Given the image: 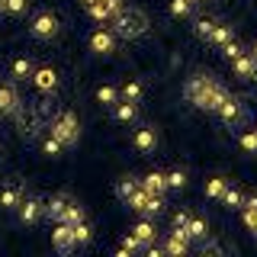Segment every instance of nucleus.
I'll return each instance as SVG.
<instances>
[{
    "label": "nucleus",
    "mask_w": 257,
    "mask_h": 257,
    "mask_svg": "<svg viewBox=\"0 0 257 257\" xmlns=\"http://www.w3.org/2000/svg\"><path fill=\"white\" fill-rule=\"evenodd\" d=\"M90 48L96 55H112L116 52V32L112 29H96L90 36Z\"/></svg>",
    "instance_id": "f8f14e48"
},
{
    "label": "nucleus",
    "mask_w": 257,
    "mask_h": 257,
    "mask_svg": "<svg viewBox=\"0 0 257 257\" xmlns=\"http://www.w3.org/2000/svg\"><path fill=\"white\" fill-rule=\"evenodd\" d=\"M251 55H254V58H257V45H254V52H251Z\"/></svg>",
    "instance_id": "a18cd8bd"
},
{
    "label": "nucleus",
    "mask_w": 257,
    "mask_h": 257,
    "mask_svg": "<svg viewBox=\"0 0 257 257\" xmlns=\"http://www.w3.org/2000/svg\"><path fill=\"white\" fill-rule=\"evenodd\" d=\"M222 203L228 206V209H241V206H244V196H241V190H238V187H225Z\"/></svg>",
    "instance_id": "bb28decb"
},
{
    "label": "nucleus",
    "mask_w": 257,
    "mask_h": 257,
    "mask_svg": "<svg viewBox=\"0 0 257 257\" xmlns=\"http://www.w3.org/2000/svg\"><path fill=\"white\" fill-rule=\"evenodd\" d=\"M135 190H139V183H135V180H132V177H122V180H119V183H116V196H119V199H122V203H125V199H128V196H132V193H135Z\"/></svg>",
    "instance_id": "c756f323"
},
{
    "label": "nucleus",
    "mask_w": 257,
    "mask_h": 257,
    "mask_svg": "<svg viewBox=\"0 0 257 257\" xmlns=\"http://www.w3.org/2000/svg\"><path fill=\"white\" fill-rule=\"evenodd\" d=\"M125 206H128V209H135V212H145V215H158V212H164V199H161L158 193L142 190V187L125 199Z\"/></svg>",
    "instance_id": "39448f33"
},
{
    "label": "nucleus",
    "mask_w": 257,
    "mask_h": 257,
    "mask_svg": "<svg viewBox=\"0 0 257 257\" xmlns=\"http://www.w3.org/2000/svg\"><path fill=\"white\" fill-rule=\"evenodd\" d=\"M84 4H87V7H90V4H93V0H84Z\"/></svg>",
    "instance_id": "de8ad7c7"
},
{
    "label": "nucleus",
    "mask_w": 257,
    "mask_h": 257,
    "mask_svg": "<svg viewBox=\"0 0 257 257\" xmlns=\"http://www.w3.org/2000/svg\"><path fill=\"white\" fill-rule=\"evenodd\" d=\"M142 96H145V87L139 80H125L122 90H119V100H128V103H142Z\"/></svg>",
    "instance_id": "4be33fe9"
},
{
    "label": "nucleus",
    "mask_w": 257,
    "mask_h": 257,
    "mask_svg": "<svg viewBox=\"0 0 257 257\" xmlns=\"http://www.w3.org/2000/svg\"><path fill=\"white\" fill-rule=\"evenodd\" d=\"M112 32H116V39H139L148 32V16H145L142 10H119L116 16H112Z\"/></svg>",
    "instance_id": "f03ea898"
},
{
    "label": "nucleus",
    "mask_w": 257,
    "mask_h": 257,
    "mask_svg": "<svg viewBox=\"0 0 257 257\" xmlns=\"http://www.w3.org/2000/svg\"><path fill=\"white\" fill-rule=\"evenodd\" d=\"M203 254H222V247L215 244V241H206L203 238Z\"/></svg>",
    "instance_id": "79ce46f5"
},
{
    "label": "nucleus",
    "mask_w": 257,
    "mask_h": 257,
    "mask_svg": "<svg viewBox=\"0 0 257 257\" xmlns=\"http://www.w3.org/2000/svg\"><path fill=\"white\" fill-rule=\"evenodd\" d=\"M64 206H68V199H64V196H52L48 203H42V215H48L52 222H61Z\"/></svg>",
    "instance_id": "412c9836"
},
{
    "label": "nucleus",
    "mask_w": 257,
    "mask_h": 257,
    "mask_svg": "<svg viewBox=\"0 0 257 257\" xmlns=\"http://www.w3.org/2000/svg\"><path fill=\"white\" fill-rule=\"evenodd\" d=\"M0 13H4V0H0Z\"/></svg>",
    "instance_id": "49530a36"
},
{
    "label": "nucleus",
    "mask_w": 257,
    "mask_h": 257,
    "mask_svg": "<svg viewBox=\"0 0 257 257\" xmlns=\"http://www.w3.org/2000/svg\"><path fill=\"white\" fill-rule=\"evenodd\" d=\"M193 29H196L199 39H206V42H209V36H212V29H215V20H209V16H206V20H196V26H193Z\"/></svg>",
    "instance_id": "e433bc0d"
},
{
    "label": "nucleus",
    "mask_w": 257,
    "mask_h": 257,
    "mask_svg": "<svg viewBox=\"0 0 257 257\" xmlns=\"http://www.w3.org/2000/svg\"><path fill=\"white\" fill-rule=\"evenodd\" d=\"M87 10H90L93 20H100V23H103V20H109V16H116L119 10H122V0H93Z\"/></svg>",
    "instance_id": "ddd939ff"
},
{
    "label": "nucleus",
    "mask_w": 257,
    "mask_h": 257,
    "mask_svg": "<svg viewBox=\"0 0 257 257\" xmlns=\"http://www.w3.org/2000/svg\"><path fill=\"white\" fill-rule=\"evenodd\" d=\"M20 199H23V190L16 187V183H4V187H0V209L13 212V209L20 206Z\"/></svg>",
    "instance_id": "2eb2a0df"
},
{
    "label": "nucleus",
    "mask_w": 257,
    "mask_h": 257,
    "mask_svg": "<svg viewBox=\"0 0 257 257\" xmlns=\"http://www.w3.org/2000/svg\"><path fill=\"white\" fill-rule=\"evenodd\" d=\"M58 29H61V20L55 13H48V10L39 13L36 20H32V26H29V32L36 39H55V36H58Z\"/></svg>",
    "instance_id": "6e6552de"
},
{
    "label": "nucleus",
    "mask_w": 257,
    "mask_h": 257,
    "mask_svg": "<svg viewBox=\"0 0 257 257\" xmlns=\"http://www.w3.org/2000/svg\"><path fill=\"white\" fill-rule=\"evenodd\" d=\"M187 247H190L187 231H183V228H174L171 238H167V244H164V251L171 254V257H183V254H187Z\"/></svg>",
    "instance_id": "4468645a"
},
{
    "label": "nucleus",
    "mask_w": 257,
    "mask_h": 257,
    "mask_svg": "<svg viewBox=\"0 0 257 257\" xmlns=\"http://www.w3.org/2000/svg\"><path fill=\"white\" fill-rule=\"evenodd\" d=\"M174 228H183V225H187L190 222V212H187V209H177V212H174Z\"/></svg>",
    "instance_id": "a19ab883"
},
{
    "label": "nucleus",
    "mask_w": 257,
    "mask_h": 257,
    "mask_svg": "<svg viewBox=\"0 0 257 257\" xmlns=\"http://www.w3.org/2000/svg\"><path fill=\"white\" fill-rule=\"evenodd\" d=\"M20 93H16V80L10 84H0V116H13L16 106H20Z\"/></svg>",
    "instance_id": "9d476101"
},
{
    "label": "nucleus",
    "mask_w": 257,
    "mask_h": 257,
    "mask_svg": "<svg viewBox=\"0 0 257 257\" xmlns=\"http://www.w3.org/2000/svg\"><path fill=\"white\" fill-rule=\"evenodd\" d=\"M231 64H235V74H238V77L251 80V71H254V55H244V52H241V55H238V58L231 61Z\"/></svg>",
    "instance_id": "b1692460"
},
{
    "label": "nucleus",
    "mask_w": 257,
    "mask_h": 257,
    "mask_svg": "<svg viewBox=\"0 0 257 257\" xmlns=\"http://www.w3.org/2000/svg\"><path fill=\"white\" fill-rule=\"evenodd\" d=\"M84 219H87L84 206H77V203H71V199H68V206H64V212H61V222L77 225V222H84Z\"/></svg>",
    "instance_id": "393cba45"
},
{
    "label": "nucleus",
    "mask_w": 257,
    "mask_h": 257,
    "mask_svg": "<svg viewBox=\"0 0 257 257\" xmlns=\"http://www.w3.org/2000/svg\"><path fill=\"white\" fill-rule=\"evenodd\" d=\"M241 52H244V48H241V45L235 42V39H228V42L222 45V55H225V58H228V61H235V58H238Z\"/></svg>",
    "instance_id": "4c0bfd02"
},
{
    "label": "nucleus",
    "mask_w": 257,
    "mask_h": 257,
    "mask_svg": "<svg viewBox=\"0 0 257 257\" xmlns=\"http://www.w3.org/2000/svg\"><path fill=\"white\" fill-rule=\"evenodd\" d=\"M238 145H241V151H244V155H257V128L244 132V135L238 139Z\"/></svg>",
    "instance_id": "2f4dec72"
},
{
    "label": "nucleus",
    "mask_w": 257,
    "mask_h": 257,
    "mask_svg": "<svg viewBox=\"0 0 257 257\" xmlns=\"http://www.w3.org/2000/svg\"><path fill=\"white\" fill-rule=\"evenodd\" d=\"M16 212H20L23 225H36L39 219H42V199L39 196H23L20 206H16Z\"/></svg>",
    "instance_id": "1a4fd4ad"
},
{
    "label": "nucleus",
    "mask_w": 257,
    "mask_h": 257,
    "mask_svg": "<svg viewBox=\"0 0 257 257\" xmlns=\"http://www.w3.org/2000/svg\"><path fill=\"white\" fill-rule=\"evenodd\" d=\"M52 244L58 247L61 254H68L71 247H77V244H74V228H71L68 222H58V225L52 228Z\"/></svg>",
    "instance_id": "9b49d317"
},
{
    "label": "nucleus",
    "mask_w": 257,
    "mask_h": 257,
    "mask_svg": "<svg viewBox=\"0 0 257 257\" xmlns=\"http://www.w3.org/2000/svg\"><path fill=\"white\" fill-rule=\"evenodd\" d=\"M244 206H251V209H257V193H254V196H247V199H244ZM244 206H241V209H244Z\"/></svg>",
    "instance_id": "37998d69"
},
{
    "label": "nucleus",
    "mask_w": 257,
    "mask_h": 257,
    "mask_svg": "<svg viewBox=\"0 0 257 257\" xmlns=\"http://www.w3.org/2000/svg\"><path fill=\"white\" fill-rule=\"evenodd\" d=\"M225 187H228V180H225V177H212V180L206 183V196H209V199H222Z\"/></svg>",
    "instance_id": "c85d7f7f"
},
{
    "label": "nucleus",
    "mask_w": 257,
    "mask_h": 257,
    "mask_svg": "<svg viewBox=\"0 0 257 257\" xmlns=\"http://www.w3.org/2000/svg\"><path fill=\"white\" fill-rule=\"evenodd\" d=\"M61 151H64V145L55 139V135H48V139L42 142V155L45 158H61Z\"/></svg>",
    "instance_id": "7c9ffc66"
},
{
    "label": "nucleus",
    "mask_w": 257,
    "mask_h": 257,
    "mask_svg": "<svg viewBox=\"0 0 257 257\" xmlns=\"http://www.w3.org/2000/svg\"><path fill=\"white\" fill-rule=\"evenodd\" d=\"M183 231H187L190 241H203V238H209V222L206 219H193L190 215V222L183 225Z\"/></svg>",
    "instance_id": "aec40b11"
},
{
    "label": "nucleus",
    "mask_w": 257,
    "mask_h": 257,
    "mask_svg": "<svg viewBox=\"0 0 257 257\" xmlns=\"http://www.w3.org/2000/svg\"><path fill=\"white\" fill-rule=\"evenodd\" d=\"M96 100H100L103 106H116V103H119V90L112 84H103L100 90H96Z\"/></svg>",
    "instance_id": "a878e982"
},
{
    "label": "nucleus",
    "mask_w": 257,
    "mask_h": 257,
    "mask_svg": "<svg viewBox=\"0 0 257 257\" xmlns=\"http://www.w3.org/2000/svg\"><path fill=\"white\" fill-rule=\"evenodd\" d=\"M155 145H158V132L151 125H145V128L135 132V148H139L142 155H151V151H155Z\"/></svg>",
    "instance_id": "dca6fc26"
},
{
    "label": "nucleus",
    "mask_w": 257,
    "mask_h": 257,
    "mask_svg": "<svg viewBox=\"0 0 257 257\" xmlns=\"http://www.w3.org/2000/svg\"><path fill=\"white\" fill-rule=\"evenodd\" d=\"M71 228H74V244H90L93 228L87 225V219H84V222H77V225H71Z\"/></svg>",
    "instance_id": "cd10ccee"
},
{
    "label": "nucleus",
    "mask_w": 257,
    "mask_h": 257,
    "mask_svg": "<svg viewBox=\"0 0 257 257\" xmlns=\"http://www.w3.org/2000/svg\"><path fill=\"white\" fill-rule=\"evenodd\" d=\"M112 116H116L119 122H135V119H139V103H128V100H119L116 106H112Z\"/></svg>",
    "instance_id": "6ab92c4d"
},
{
    "label": "nucleus",
    "mask_w": 257,
    "mask_h": 257,
    "mask_svg": "<svg viewBox=\"0 0 257 257\" xmlns=\"http://www.w3.org/2000/svg\"><path fill=\"white\" fill-rule=\"evenodd\" d=\"M193 4H196V0H193Z\"/></svg>",
    "instance_id": "09e8293b"
},
{
    "label": "nucleus",
    "mask_w": 257,
    "mask_h": 257,
    "mask_svg": "<svg viewBox=\"0 0 257 257\" xmlns=\"http://www.w3.org/2000/svg\"><path fill=\"white\" fill-rule=\"evenodd\" d=\"M164 177H167V190H183V187H187V174H183V171H171Z\"/></svg>",
    "instance_id": "c9c22d12"
},
{
    "label": "nucleus",
    "mask_w": 257,
    "mask_h": 257,
    "mask_svg": "<svg viewBox=\"0 0 257 257\" xmlns=\"http://www.w3.org/2000/svg\"><path fill=\"white\" fill-rule=\"evenodd\" d=\"M52 135L64 145V148H68V145H77V139H80V122H77L74 112H71V109L58 112V119H52Z\"/></svg>",
    "instance_id": "7ed1b4c3"
},
{
    "label": "nucleus",
    "mask_w": 257,
    "mask_h": 257,
    "mask_svg": "<svg viewBox=\"0 0 257 257\" xmlns=\"http://www.w3.org/2000/svg\"><path fill=\"white\" fill-rule=\"evenodd\" d=\"M32 84H36L39 93L55 96V90H58V84H61V77H58V71H55L52 64H42V68L32 71Z\"/></svg>",
    "instance_id": "0eeeda50"
},
{
    "label": "nucleus",
    "mask_w": 257,
    "mask_h": 257,
    "mask_svg": "<svg viewBox=\"0 0 257 257\" xmlns=\"http://www.w3.org/2000/svg\"><path fill=\"white\" fill-rule=\"evenodd\" d=\"M228 39H235V36H231V26H219V23H215V29H212V36H209V42L225 45Z\"/></svg>",
    "instance_id": "72a5a7b5"
},
{
    "label": "nucleus",
    "mask_w": 257,
    "mask_h": 257,
    "mask_svg": "<svg viewBox=\"0 0 257 257\" xmlns=\"http://www.w3.org/2000/svg\"><path fill=\"white\" fill-rule=\"evenodd\" d=\"M251 80H257V58H254V71H251Z\"/></svg>",
    "instance_id": "c03bdc74"
},
{
    "label": "nucleus",
    "mask_w": 257,
    "mask_h": 257,
    "mask_svg": "<svg viewBox=\"0 0 257 257\" xmlns=\"http://www.w3.org/2000/svg\"><path fill=\"white\" fill-rule=\"evenodd\" d=\"M142 190H148V193H158V196H164V190H167V177L161 174V171H151V174H145V180L139 183Z\"/></svg>",
    "instance_id": "f3484780"
},
{
    "label": "nucleus",
    "mask_w": 257,
    "mask_h": 257,
    "mask_svg": "<svg viewBox=\"0 0 257 257\" xmlns=\"http://www.w3.org/2000/svg\"><path fill=\"white\" fill-rule=\"evenodd\" d=\"M122 247H125V251H128V254H132V251H142V247H145V244H142V241H139V238H135V235H125V238H122Z\"/></svg>",
    "instance_id": "ea45409f"
},
{
    "label": "nucleus",
    "mask_w": 257,
    "mask_h": 257,
    "mask_svg": "<svg viewBox=\"0 0 257 257\" xmlns=\"http://www.w3.org/2000/svg\"><path fill=\"white\" fill-rule=\"evenodd\" d=\"M215 112H219V119H222L225 125H231V128H238V125L247 119V109H244V103H241V100H235V96H225V100L219 103V109H215Z\"/></svg>",
    "instance_id": "423d86ee"
},
{
    "label": "nucleus",
    "mask_w": 257,
    "mask_h": 257,
    "mask_svg": "<svg viewBox=\"0 0 257 257\" xmlns=\"http://www.w3.org/2000/svg\"><path fill=\"white\" fill-rule=\"evenodd\" d=\"M132 235L142 241V244H151V241L158 238V228H155V222H148V219H142L139 225L132 228Z\"/></svg>",
    "instance_id": "5701e85b"
},
{
    "label": "nucleus",
    "mask_w": 257,
    "mask_h": 257,
    "mask_svg": "<svg viewBox=\"0 0 257 257\" xmlns=\"http://www.w3.org/2000/svg\"><path fill=\"white\" fill-rule=\"evenodd\" d=\"M32 71H36V64H32V58H26V55L13 58V64H10V77L13 80H26V77H32Z\"/></svg>",
    "instance_id": "a211bd4d"
},
{
    "label": "nucleus",
    "mask_w": 257,
    "mask_h": 257,
    "mask_svg": "<svg viewBox=\"0 0 257 257\" xmlns=\"http://www.w3.org/2000/svg\"><path fill=\"white\" fill-rule=\"evenodd\" d=\"M193 13V0H171V16L183 20V16Z\"/></svg>",
    "instance_id": "473e14b6"
},
{
    "label": "nucleus",
    "mask_w": 257,
    "mask_h": 257,
    "mask_svg": "<svg viewBox=\"0 0 257 257\" xmlns=\"http://www.w3.org/2000/svg\"><path fill=\"white\" fill-rule=\"evenodd\" d=\"M183 93H187V100H190L196 109H206V112H215V109H219V103L228 96V90H225V87H222L215 77H209V74L190 77L187 87H183Z\"/></svg>",
    "instance_id": "f257e3e1"
},
{
    "label": "nucleus",
    "mask_w": 257,
    "mask_h": 257,
    "mask_svg": "<svg viewBox=\"0 0 257 257\" xmlns=\"http://www.w3.org/2000/svg\"><path fill=\"white\" fill-rule=\"evenodd\" d=\"M244 225L254 231V238H257V209H251V206H244Z\"/></svg>",
    "instance_id": "58836bf2"
},
{
    "label": "nucleus",
    "mask_w": 257,
    "mask_h": 257,
    "mask_svg": "<svg viewBox=\"0 0 257 257\" xmlns=\"http://www.w3.org/2000/svg\"><path fill=\"white\" fill-rule=\"evenodd\" d=\"M29 10V0H4V13H13V16H23Z\"/></svg>",
    "instance_id": "f704fd0d"
},
{
    "label": "nucleus",
    "mask_w": 257,
    "mask_h": 257,
    "mask_svg": "<svg viewBox=\"0 0 257 257\" xmlns=\"http://www.w3.org/2000/svg\"><path fill=\"white\" fill-rule=\"evenodd\" d=\"M13 119H16V128H20L26 139H32V135H39V128H42V116H39V109H36V103H20L13 112Z\"/></svg>",
    "instance_id": "20e7f679"
}]
</instances>
